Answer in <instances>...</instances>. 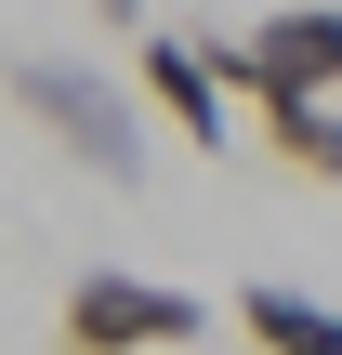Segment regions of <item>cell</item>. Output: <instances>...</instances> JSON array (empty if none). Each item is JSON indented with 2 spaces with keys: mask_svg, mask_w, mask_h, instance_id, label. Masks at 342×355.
I'll return each instance as SVG.
<instances>
[{
  "mask_svg": "<svg viewBox=\"0 0 342 355\" xmlns=\"http://www.w3.org/2000/svg\"><path fill=\"white\" fill-rule=\"evenodd\" d=\"M13 105L79 158V171H145V119H132V92L105 79V66H66V53H13Z\"/></svg>",
  "mask_w": 342,
  "mask_h": 355,
  "instance_id": "6da1fadb",
  "label": "cell"
},
{
  "mask_svg": "<svg viewBox=\"0 0 342 355\" xmlns=\"http://www.w3.org/2000/svg\"><path fill=\"white\" fill-rule=\"evenodd\" d=\"M53 343H66V355H185V343H211V303H198V290H158V277L92 263V277L66 290Z\"/></svg>",
  "mask_w": 342,
  "mask_h": 355,
  "instance_id": "7a4b0ae2",
  "label": "cell"
},
{
  "mask_svg": "<svg viewBox=\"0 0 342 355\" xmlns=\"http://www.w3.org/2000/svg\"><path fill=\"white\" fill-rule=\"evenodd\" d=\"M224 92H342V0H290L250 40H198Z\"/></svg>",
  "mask_w": 342,
  "mask_h": 355,
  "instance_id": "3957f363",
  "label": "cell"
},
{
  "mask_svg": "<svg viewBox=\"0 0 342 355\" xmlns=\"http://www.w3.org/2000/svg\"><path fill=\"white\" fill-rule=\"evenodd\" d=\"M132 79H145V105H158L185 145H211V158H224V79H211V53H198V40H145V53H132Z\"/></svg>",
  "mask_w": 342,
  "mask_h": 355,
  "instance_id": "277c9868",
  "label": "cell"
},
{
  "mask_svg": "<svg viewBox=\"0 0 342 355\" xmlns=\"http://www.w3.org/2000/svg\"><path fill=\"white\" fill-rule=\"evenodd\" d=\"M237 343L250 355H342V303H316V290H237Z\"/></svg>",
  "mask_w": 342,
  "mask_h": 355,
  "instance_id": "5b68a950",
  "label": "cell"
},
{
  "mask_svg": "<svg viewBox=\"0 0 342 355\" xmlns=\"http://www.w3.org/2000/svg\"><path fill=\"white\" fill-rule=\"evenodd\" d=\"M250 105H264V132H277V158H290V171L342 184V105H330V92H250Z\"/></svg>",
  "mask_w": 342,
  "mask_h": 355,
  "instance_id": "8992f818",
  "label": "cell"
},
{
  "mask_svg": "<svg viewBox=\"0 0 342 355\" xmlns=\"http://www.w3.org/2000/svg\"><path fill=\"white\" fill-rule=\"evenodd\" d=\"M92 13H105V26H145V0H92Z\"/></svg>",
  "mask_w": 342,
  "mask_h": 355,
  "instance_id": "52a82bcc",
  "label": "cell"
}]
</instances>
